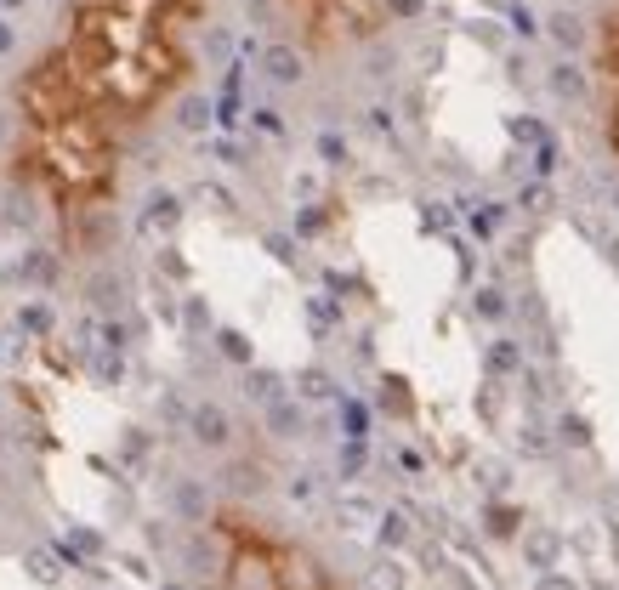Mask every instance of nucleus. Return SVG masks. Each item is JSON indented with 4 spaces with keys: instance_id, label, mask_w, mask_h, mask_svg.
Segmentation results:
<instances>
[{
    "instance_id": "obj_15",
    "label": "nucleus",
    "mask_w": 619,
    "mask_h": 590,
    "mask_svg": "<svg viewBox=\"0 0 619 590\" xmlns=\"http://www.w3.org/2000/svg\"><path fill=\"white\" fill-rule=\"evenodd\" d=\"M614 216H619V182H614Z\"/></svg>"
},
{
    "instance_id": "obj_6",
    "label": "nucleus",
    "mask_w": 619,
    "mask_h": 590,
    "mask_svg": "<svg viewBox=\"0 0 619 590\" xmlns=\"http://www.w3.org/2000/svg\"><path fill=\"white\" fill-rule=\"evenodd\" d=\"M489 369H495V375H517V369H523V347H517V341H495V347H489Z\"/></svg>"
},
{
    "instance_id": "obj_5",
    "label": "nucleus",
    "mask_w": 619,
    "mask_h": 590,
    "mask_svg": "<svg viewBox=\"0 0 619 590\" xmlns=\"http://www.w3.org/2000/svg\"><path fill=\"white\" fill-rule=\"evenodd\" d=\"M557 443H563V449H591V420H585V415H563V420H557Z\"/></svg>"
},
{
    "instance_id": "obj_2",
    "label": "nucleus",
    "mask_w": 619,
    "mask_h": 590,
    "mask_svg": "<svg viewBox=\"0 0 619 590\" xmlns=\"http://www.w3.org/2000/svg\"><path fill=\"white\" fill-rule=\"evenodd\" d=\"M523 568L534 573H551V568H563V534L557 528H546V522H523Z\"/></svg>"
},
{
    "instance_id": "obj_1",
    "label": "nucleus",
    "mask_w": 619,
    "mask_h": 590,
    "mask_svg": "<svg viewBox=\"0 0 619 590\" xmlns=\"http://www.w3.org/2000/svg\"><path fill=\"white\" fill-rule=\"evenodd\" d=\"M284 12L296 18V29L307 40H330L336 29H353V35H364V23H358V12H364V0H279ZM381 6V0H375Z\"/></svg>"
},
{
    "instance_id": "obj_12",
    "label": "nucleus",
    "mask_w": 619,
    "mask_h": 590,
    "mask_svg": "<svg viewBox=\"0 0 619 590\" xmlns=\"http://www.w3.org/2000/svg\"><path fill=\"white\" fill-rule=\"evenodd\" d=\"M421 6H426V0H381V12H387V18H415Z\"/></svg>"
},
{
    "instance_id": "obj_10",
    "label": "nucleus",
    "mask_w": 619,
    "mask_h": 590,
    "mask_svg": "<svg viewBox=\"0 0 619 590\" xmlns=\"http://www.w3.org/2000/svg\"><path fill=\"white\" fill-rule=\"evenodd\" d=\"M512 137H517V142H534V148H540V142H546V131H540V120H512Z\"/></svg>"
},
{
    "instance_id": "obj_9",
    "label": "nucleus",
    "mask_w": 619,
    "mask_h": 590,
    "mask_svg": "<svg viewBox=\"0 0 619 590\" xmlns=\"http://www.w3.org/2000/svg\"><path fill=\"white\" fill-rule=\"evenodd\" d=\"M512 35H523V40L540 35V18H534L529 6H512Z\"/></svg>"
},
{
    "instance_id": "obj_4",
    "label": "nucleus",
    "mask_w": 619,
    "mask_h": 590,
    "mask_svg": "<svg viewBox=\"0 0 619 590\" xmlns=\"http://www.w3.org/2000/svg\"><path fill=\"white\" fill-rule=\"evenodd\" d=\"M551 91H557V97H568V103H580V97H585V69L563 57V63L551 69Z\"/></svg>"
},
{
    "instance_id": "obj_16",
    "label": "nucleus",
    "mask_w": 619,
    "mask_h": 590,
    "mask_svg": "<svg viewBox=\"0 0 619 590\" xmlns=\"http://www.w3.org/2000/svg\"><path fill=\"white\" fill-rule=\"evenodd\" d=\"M591 590H608V585H591Z\"/></svg>"
},
{
    "instance_id": "obj_8",
    "label": "nucleus",
    "mask_w": 619,
    "mask_h": 590,
    "mask_svg": "<svg viewBox=\"0 0 619 590\" xmlns=\"http://www.w3.org/2000/svg\"><path fill=\"white\" fill-rule=\"evenodd\" d=\"M534 590H585V585H580V579H574V573L551 568V573H540V579H534Z\"/></svg>"
},
{
    "instance_id": "obj_7",
    "label": "nucleus",
    "mask_w": 619,
    "mask_h": 590,
    "mask_svg": "<svg viewBox=\"0 0 619 590\" xmlns=\"http://www.w3.org/2000/svg\"><path fill=\"white\" fill-rule=\"evenodd\" d=\"M517 522H523V511H517V505H489V534H495V539H512Z\"/></svg>"
},
{
    "instance_id": "obj_3",
    "label": "nucleus",
    "mask_w": 619,
    "mask_h": 590,
    "mask_svg": "<svg viewBox=\"0 0 619 590\" xmlns=\"http://www.w3.org/2000/svg\"><path fill=\"white\" fill-rule=\"evenodd\" d=\"M540 35H551L563 52H580V46H585V18H580V12H551V18L540 23Z\"/></svg>"
},
{
    "instance_id": "obj_17",
    "label": "nucleus",
    "mask_w": 619,
    "mask_h": 590,
    "mask_svg": "<svg viewBox=\"0 0 619 590\" xmlns=\"http://www.w3.org/2000/svg\"><path fill=\"white\" fill-rule=\"evenodd\" d=\"M614 534H619V528H614Z\"/></svg>"
},
{
    "instance_id": "obj_13",
    "label": "nucleus",
    "mask_w": 619,
    "mask_h": 590,
    "mask_svg": "<svg viewBox=\"0 0 619 590\" xmlns=\"http://www.w3.org/2000/svg\"><path fill=\"white\" fill-rule=\"evenodd\" d=\"M523 449H529V454H546V432H540V426H523Z\"/></svg>"
},
{
    "instance_id": "obj_11",
    "label": "nucleus",
    "mask_w": 619,
    "mask_h": 590,
    "mask_svg": "<svg viewBox=\"0 0 619 590\" xmlns=\"http://www.w3.org/2000/svg\"><path fill=\"white\" fill-rule=\"evenodd\" d=\"M478 313H483V318H506V301H500V290H478Z\"/></svg>"
},
{
    "instance_id": "obj_14",
    "label": "nucleus",
    "mask_w": 619,
    "mask_h": 590,
    "mask_svg": "<svg viewBox=\"0 0 619 590\" xmlns=\"http://www.w3.org/2000/svg\"><path fill=\"white\" fill-rule=\"evenodd\" d=\"M608 261H614V267H619V239H614V244H608Z\"/></svg>"
}]
</instances>
